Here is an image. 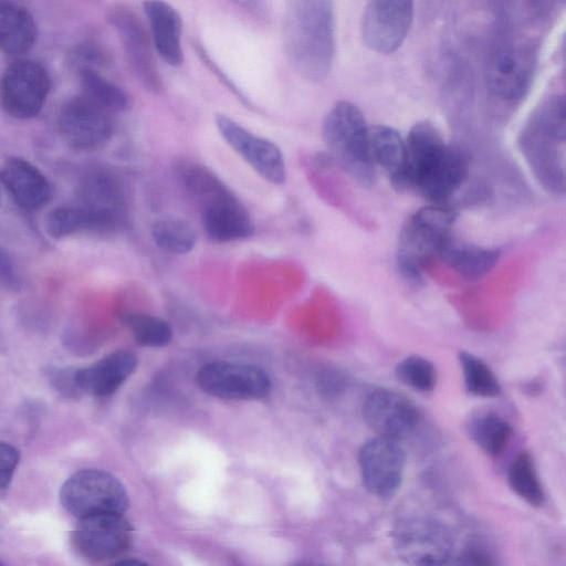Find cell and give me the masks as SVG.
<instances>
[{
  "mask_svg": "<svg viewBox=\"0 0 566 566\" xmlns=\"http://www.w3.org/2000/svg\"><path fill=\"white\" fill-rule=\"evenodd\" d=\"M133 539V527L123 514H97L80 518L72 541L77 553L91 562L122 555Z\"/></svg>",
  "mask_w": 566,
  "mask_h": 566,
  "instance_id": "cell-13",
  "label": "cell"
},
{
  "mask_svg": "<svg viewBox=\"0 0 566 566\" xmlns=\"http://www.w3.org/2000/svg\"><path fill=\"white\" fill-rule=\"evenodd\" d=\"M83 95L111 114L124 112L130 106L129 95L118 85L109 82L92 69L81 72Z\"/></svg>",
  "mask_w": 566,
  "mask_h": 566,
  "instance_id": "cell-28",
  "label": "cell"
},
{
  "mask_svg": "<svg viewBox=\"0 0 566 566\" xmlns=\"http://www.w3.org/2000/svg\"><path fill=\"white\" fill-rule=\"evenodd\" d=\"M36 36L31 13L14 2L0 1V50L10 55L28 52Z\"/></svg>",
  "mask_w": 566,
  "mask_h": 566,
  "instance_id": "cell-24",
  "label": "cell"
},
{
  "mask_svg": "<svg viewBox=\"0 0 566 566\" xmlns=\"http://www.w3.org/2000/svg\"><path fill=\"white\" fill-rule=\"evenodd\" d=\"M216 127L224 142L262 178L274 185L284 184L285 161L277 145L223 114L216 116Z\"/></svg>",
  "mask_w": 566,
  "mask_h": 566,
  "instance_id": "cell-16",
  "label": "cell"
},
{
  "mask_svg": "<svg viewBox=\"0 0 566 566\" xmlns=\"http://www.w3.org/2000/svg\"><path fill=\"white\" fill-rule=\"evenodd\" d=\"M19 463V452L14 447L0 442V490L7 488Z\"/></svg>",
  "mask_w": 566,
  "mask_h": 566,
  "instance_id": "cell-35",
  "label": "cell"
},
{
  "mask_svg": "<svg viewBox=\"0 0 566 566\" xmlns=\"http://www.w3.org/2000/svg\"><path fill=\"white\" fill-rule=\"evenodd\" d=\"M468 432L472 441L486 454L500 455L507 447L512 426L494 412H480L468 421Z\"/></svg>",
  "mask_w": 566,
  "mask_h": 566,
  "instance_id": "cell-25",
  "label": "cell"
},
{
  "mask_svg": "<svg viewBox=\"0 0 566 566\" xmlns=\"http://www.w3.org/2000/svg\"><path fill=\"white\" fill-rule=\"evenodd\" d=\"M363 417L377 437L400 441L410 437L421 421L417 406L405 395L388 388H376L363 402Z\"/></svg>",
  "mask_w": 566,
  "mask_h": 566,
  "instance_id": "cell-14",
  "label": "cell"
},
{
  "mask_svg": "<svg viewBox=\"0 0 566 566\" xmlns=\"http://www.w3.org/2000/svg\"><path fill=\"white\" fill-rule=\"evenodd\" d=\"M122 321L139 345L163 347L172 338L170 325L159 317L129 312L123 314Z\"/></svg>",
  "mask_w": 566,
  "mask_h": 566,
  "instance_id": "cell-32",
  "label": "cell"
},
{
  "mask_svg": "<svg viewBox=\"0 0 566 566\" xmlns=\"http://www.w3.org/2000/svg\"><path fill=\"white\" fill-rule=\"evenodd\" d=\"M392 542L398 556L409 566H444L453 547L443 524L420 516L399 521L392 530Z\"/></svg>",
  "mask_w": 566,
  "mask_h": 566,
  "instance_id": "cell-9",
  "label": "cell"
},
{
  "mask_svg": "<svg viewBox=\"0 0 566 566\" xmlns=\"http://www.w3.org/2000/svg\"><path fill=\"white\" fill-rule=\"evenodd\" d=\"M507 479L511 489L532 506H541L545 495L535 463L527 452H520L510 463Z\"/></svg>",
  "mask_w": 566,
  "mask_h": 566,
  "instance_id": "cell-27",
  "label": "cell"
},
{
  "mask_svg": "<svg viewBox=\"0 0 566 566\" xmlns=\"http://www.w3.org/2000/svg\"><path fill=\"white\" fill-rule=\"evenodd\" d=\"M317 389L326 399L342 396L349 386V376L342 369L328 367L317 376Z\"/></svg>",
  "mask_w": 566,
  "mask_h": 566,
  "instance_id": "cell-34",
  "label": "cell"
},
{
  "mask_svg": "<svg viewBox=\"0 0 566 566\" xmlns=\"http://www.w3.org/2000/svg\"><path fill=\"white\" fill-rule=\"evenodd\" d=\"M78 198V207L95 217L106 233L123 227L127 212V195L114 174L102 169L88 172L81 182Z\"/></svg>",
  "mask_w": 566,
  "mask_h": 566,
  "instance_id": "cell-18",
  "label": "cell"
},
{
  "mask_svg": "<svg viewBox=\"0 0 566 566\" xmlns=\"http://www.w3.org/2000/svg\"><path fill=\"white\" fill-rule=\"evenodd\" d=\"M565 96L549 94L530 114L517 145L538 184L549 193L565 192Z\"/></svg>",
  "mask_w": 566,
  "mask_h": 566,
  "instance_id": "cell-3",
  "label": "cell"
},
{
  "mask_svg": "<svg viewBox=\"0 0 566 566\" xmlns=\"http://www.w3.org/2000/svg\"><path fill=\"white\" fill-rule=\"evenodd\" d=\"M470 164L467 149L447 143L436 125L421 120L410 128L401 168L390 182L397 191H412L430 205H446L467 181Z\"/></svg>",
  "mask_w": 566,
  "mask_h": 566,
  "instance_id": "cell-1",
  "label": "cell"
},
{
  "mask_svg": "<svg viewBox=\"0 0 566 566\" xmlns=\"http://www.w3.org/2000/svg\"><path fill=\"white\" fill-rule=\"evenodd\" d=\"M151 237L159 248L176 254L188 253L197 242L193 227L175 217L157 219L151 226Z\"/></svg>",
  "mask_w": 566,
  "mask_h": 566,
  "instance_id": "cell-29",
  "label": "cell"
},
{
  "mask_svg": "<svg viewBox=\"0 0 566 566\" xmlns=\"http://www.w3.org/2000/svg\"><path fill=\"white\" fill-rule=\"evenodd\" d=\"M358 464L367 491L385 499L392 496L399 489L406 457L399 441L376 436L361 446Z\"/></svg>",
  "mask_w": 566,
  "mask_h": 566,
  "instance_id": "cell-15",
  "label": "cell"
},
{
  "mask_svg": "<svg viewBox=\"0 0 566 566\" xmlns=\"http://www.w3.org/2000/svg\"><path fill=\"white\" fill-rule=\"evenodd\" d=\"M457 211L447 205H428L408 217L398 239L397 265L412 283H420L428 264L438 258L452 235Z\"/></svg>",
  "mask_w": 566,
  "mask_h": 566,
  "instance_id": "cell-7",
  "label": "cell"
},
{
  "mask_svg": "<svg viewBox=\"0 0 566 566\" xmlns=\"http://www.w3.org/2000/svg\"><path fill=\"white\" fill-rule=\"evenodd\" d=\"M396 376L406 386L420 392H431L438 381L436 366L429 359L410 355L396 366Z\"/></svg>",
  "mask_w": 566,
  "mask_h": 566,
  "instance_id": "cell-33",
  "label": "cell"
},
{
  "mask_svg": "<svg viewBox=\"0 0 566 566\" xmlns=\"http://www.w3.org/2000/svg\"><path fill=\"white\" fill-rule=\"evenodd\" d=\"M137 357L128 350H116L96 363L74 370V384L78 394L106 397L114 394L135 371Z\"/></svg>",
  "mask_w": 566,
  "mask_h": 566,
  "instance_id": "cell-20",
  "label": "cell"
},
{
  "mask_svg": "<svg viewBox=\"0 0 566 566\" xmlns=\"http://www.w3.org/2000/svg\"><path fill=\"white\" fill-rule=\"evenodd\" d=\"M438 258L461 276L476 280L496 265L500 250L479 247L451 235L442 244Z\"/></svg>",
  "mask_w": 566,
  "mask_h": 566,
  "instance_id": "cell-23",
  "label": "cell"
},
{
  "mask_svg": "<svg viewBox=\"0 0 566 566\" xmlns=\"http://www.w3.org/2000/svg\"><path fill=\"white\" fill-rule=\"evenodd\" d=\"M500 35L486 55L485 85L492 98L515 106L532 85L537 64L536 44L522 34Z\"/></svg>",
  "mask_w": 566,
  "mask_h": 566,
  "instance_id": "cell-6",
  "label": "cell"
},
{
  "mask_svg": "<svg viewBox=\"0 0 566 566\" xmlns=\"http://www.w3.org/2000/svg\"><path fill=\"white\" fill-rule=\"evenodd\" d=\"M59 129L65 143L73 148H98L113 134L112 114L81 94L61 109Z\"/></svg>",
  "mask_w": 566,
  "mask_h": 566,
  "instance_id": "cell-17",
  "label": "cell"
},
{
  "mask_svg": "<svg viewBox=\"0 0 566 566\" xmlns=\"http://www.w3.org/2000/svg\"><path fill=\"white\" fill-rule=\"evenodd\" d=\"M369 148L374 165L394 179L399 172L405 153V139L395 128L378 124L369 127Z\"/></svg>",
  "mask_w": 566,
  "mask_h": 566,
  "instance_id": "cell-26",
  "label": "cell"
},
{
  "mask_svg": "<svg viewBox=\"0 0 566 566\" xmlns=\"http://www.w3.org/2000/svg\"><path fill=\"white\" fill-rule=\"evenodd\" d=\"M46 230L56 239L82 232L106 233L102 224L81 207L53 210L46 219Z\"/></svg>",
  "mask_w": 566,
  "mask_h": 566,
  "instance_id": "cell-31",
  "label": "cell"
},
{
  "mask_svg": "<svg viewBox=\"0 0 566 566\" xmlns=\"http://www.w3.org/2000/svg\"><path fill=\"white\" fill-rule=\"evenodd\" d=\"M50 86V76L42 64L31 60L15 61L0 82L1 105L15 118H32L40 113Z\"/></svg>",
  "mask_w": 566,
  "mask_h": 566,
  "instance_id": "cell-11",
  "label": "cell"
},
{
  "mask_svg": "<svg viewBox=\"0 0 566 566\" xmlns=\"http://www.w3.org/2000/svg\"><path fill=\"white\" fill-rule=\"evenodd\" d=\"M62 505L83 518L97 514H123L128 506L127 492L113 474L84 469L72 474L60 492Z\"/></svg>",
  "mask_w": 566,
  "mask_h": 566,
  "instance_id": "cell-8",
  "label": "cell"
},
{
  "mask_svg": "<svg viewBox=\"0 0 566 566\" xmlns=\"http://www.w3.org/2000/svg\"><path fill=\"white\" fill-rule=\"evenodd\" d=\"M458 358L468 394L480 398H495L501 394L497 377L485 361L465 350Z\"/></svg>",
  "mask_w": 566,
  "mask_h": 566,
  "instance_id": "cell-30",
  "label": "cell"
},
{
  "mask_svg": "<svg viewBox=\"0 0 566 566\" xmlns=\"http://www.w3.org/2000/svg\"><path fill=\"white\" fill-rule=\"evenodd\" d=\"M322 137L334 165L359 186L376 182L369 148V127L360 109L346 101L337 102L325 116Z\"/></svg>",
  "mask_w": 566,
  "mask_h": 566,
  "instance_id": "cell-5",
  "label": "cell"
},
{
  "mask_svg": "<svg viewBox=\"0 0 566 566\" xmlns=\"http://www.w3.org/2000/svg\"><path fill=\"white\" fill-rule=\"evenodd\" d=\"M285 55L303 78L324 80L335 55V14L327 0H297L285 9L282 24Z\"/></svg>",
  "mask_w": 566,
  "mask_h": 566,
  "instance_id": "cell-2",
  "label": "cell"
},
{
  "mask_svg": "<svg viewBox=\"0 0 566 566\" xmlns=\"http://www.w3.org/2000/svg\"><path fill=\"white\" fill-rule=\"evenodd\" d=\"M111 566H150V565L143 560H139V559L125 558V559L117 560L116 563H114Z\"/></svg>",
  "mask_w": 566,
  "mask_h": 566,
  "instance_id": "cell-39",
  "label": "cell"
},
{
  "mask_svg": "<svg viewBox=\"0 0 566 566\" xmlns=\"http://www.w3.org/2000/svg\"><path fill=\"white\" fill-rule=\"evenodd\" d=\"M0 178L14 202L25 210H39L51 198V187L45 176L23 158L8 159Z\"/></svg>",
  "mask_w": 566,
  "mask_h": 566,
  "instance_id": "cell-21",
  "label": "cell"
},
{
  "mask_svg": "<svg viewBox=\"0 0 566 566\" xmlns=\"http://www.w3.org/2000/svg\"><path fill=\"white\" fill-rule=\"evenodd\" d=\"M0 566H1V564H0Z\"/></svg>",
  "mask_w": 566,
  "mask_h": 566,
  "instance_id": "cell-40",
  "label": "cell"
},
{
  "mask_svg": "<svg viewBox=\"0 0 566 566\" xmlns=\"http://www.w3.org/2000/svg\"><path fill=\"white\" fill-rule=\"evenodd\" d=\"M0 283L14 286L17 284V275L12 263L4 251L0 249Z\"/></svg>",
  "mask_w": 566,
  "mask_h": 566,
  "instance_id": "cell-37",
  "label": "cell"
},
{
  "mask_svg": "<svg viewBox=\"0 0 566 566\" xmlns=\"http://www.w3.org/2000/svg\"><path fill=\"white\" fill-rule=\"evenodd\" d=\"M239 6L248 10L251 14L263 17L265 14L264 3L254 1L238 2Z\"/></svg>",
  "mask_w": 566,
  "mask_h": 566,
  "instance_id": "cell-38",
  "label": "cell"
},
{
  "mask_svg": "<svg viewBox=\"0 0 566 566\" xmlns=\"http://www.w3.org/2000/svg\"><path fill=\"white\" fill-rule=\"evenodd\" d=\"M112 19L133 72L148 91L159 93L163 90V82L144 22L128 8H118Z\"/></svg>",
  "mask_w": 566,
  "mask_h": 566,
  "instance_id": "cell-19",
  "label": "cell"
},
{
  "mask_svg": "<svg viewBox=\"0 0 566 566\" xmlns=\"http://www.w3.org/2000/svg\"><path fill=\"white\" fill-rule=\"evenodd\" d=\"M413 12L411 1H369L361 15L364 44L377 53L395 52L403 43L412 25Z\"/></svg>",
  "mask_w": 566,
  "mask_h": 566,
  "instance_id": "cell-12",
  "label": "cell"
},
{
  "mask_svg": "<svg viewBox=\"0 0 566 566\" xmlns=\"http://www.w3.org/2000/svg\"><path fill=\"white\" fill-rule=\"evenodd\" d=\"M198 387L206 394L227 400H256L266 397L272 387L261 368L229 361L207 363L196 375Z\"/></svg>",
  "mask_w": 566,
  "mask_h": 566,
  "instance_id": "cell-10",
  "label": "cell"
},
{
  "mask_svg": "<svg viewBox=\"0 0 566 566\" xmlns=\"http://www.w3.org/2000/svg\"><path fill=\"white\" fill-rule=\"evenodd\" d=\"M143 9L147 17L151 40L158 55L170 66L184 62L181 43L182 20L174 7L164 1H145Z\"/></svg>",
  "mask_w": 566,
  "mask_h": 566,
  "instance_id": "cell-22",
  "label": "cell"
},
{
  "mask_svg": "<svg viewBox=\"0 0 566 566\" xmlns=\"http://www.w3.org/2000/svg\"><path fill=\"white\" fill-rule=\"evenodd\" d=\"M448 566H494L491 558L483 552L471 549L454 558Z\"/></svg>",
  "mask_w": 566,
  "mask_h": 566,
  "instance_id": "cell-36",
  "label": "cell"
},
{
  "mask_svg": "<svg viewBox=\"0 0 566 566\" xmlns=\"http://www.w3.org/2000/svg\"><path fill=\"white\" fill-rule=\"evenodd\" d=\"M177 178L190 200L201 212L207 237L214 242L249 238L254 230L252 218L219 176L209 167L186 161L177 167Z\"/></svg>",
  "mask_w": 566,
  "mask_h": 566,
  "instance_id": "cell-4",
  "label": "cell"
}]
</instances>
